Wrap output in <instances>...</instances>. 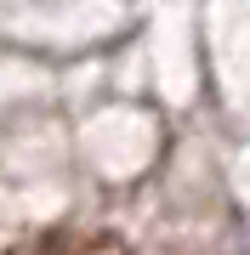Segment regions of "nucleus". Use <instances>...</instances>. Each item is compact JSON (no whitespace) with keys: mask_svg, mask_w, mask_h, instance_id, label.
Returning <instances> with one entry per match:
<instances>
[{"mask_svg":"<svg viewBox=\"0 0 250 255\" xmlns=\"http://www.w3.org/2000/svg\"><path fill=\"white\" fill-rule=\"evenodd\" d=\"M17 255H120L114 238H80V244H28Z\"/></svg>","mask_w":250,"mask_h":255,"instance_id":"f257e3e1","label":"nucleus"},{"mask_svg":"<svg viewBox=\"0 0 250 255\" xmlns=\"http://www.w3.org/2000/svg\"><path fill=\"white\" fill-rule=\"evenodd\" d=\"M245 255H250V244H245Z\"/></svg>","mask_w":250,"mask_h":255,"instance_id":"f03ea898","label":"nucleus"}]
</instances>
